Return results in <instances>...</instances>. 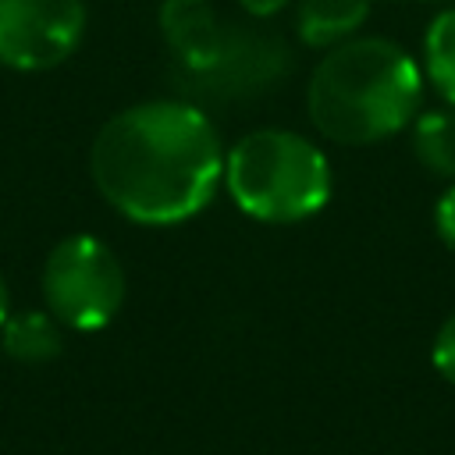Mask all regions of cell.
Wrapping results in <instances>:
<instances>
[{
  "mask_svg": "<svg viewBox=\"0 0 455 455\" xmlns=\"http://www.w3.org/2000/svg\"><path fill=\"white\" fill-rule=\"evenodd\" d=\"M295 36L309 50H331L363 36L373 0H295Z\"/></svg>",
  "mask_w": 455,
  "mask_h": 455,
  "instance_id": "cell-8",
  "label": "cell"
},
{
  "mask_svg": "<svg viewBox=\"0 0 455 455\" xmlns=\"http://www.w3.org/2000/svg\"><path fill=\"white\" fill-rule=\"evenodd\" d=\"M124 267L96 235L60 238L43 263L46 309L71 331H100L124 306Z\"/></svg>",
  "mask_w": 455,
  "mask_h": 455,
  "instance_id": "cell-4",
  "label": "cell"
},
{
  "mask_svg": "<svg viewBox=\"0 0 455 455\" xmlns=\"http://www.w3.org/2000/svg\"><path fill=\"white\" fill-rule=\"evenodd\" d=\"M160 36L174 57V71H203L224 46L228 25L210 0H160Z\"/></svg>",
  "mask_w": 455,
  "mask_h": 455,
  "instance_id": "cell-7",
  "label": "cell"
},
{
  "mask_svg": "<svg viewBox=\"0 0 455 455\" xmlns=\"http://www.w3.org/2000/svg\"><path fill=\"white\" fill-rule=\"evenodd\" d=\"M295 0H238V7L252 18V21H270V18H277L281 11H288Z\"/></svg>",
  "mask_w": 455,
  "mask_h": 455,
  "instance_id": "cell-14",
  "label": "cell"
},
{
  "mask_svg": "<svg viewBox=\"0 0 455 455\" xmlns=\"http://www.w3.org/2000/svg\"><path fill=\"white\" fill-rule=\"evenodd\" d=\"M434 231L455 252V181H448V188L441 192V199L434 206Z\"/></svg>",
  "mask_w": 455,
  "mask_h": 455,
  "instance_id": "cell-13",
  "label": "cell"
},
{
  "mask_svg": "<svg viewBox=\"0 0 455 455\" xmlns=\"http://www.w3.org/2000/svg\"><path fill=\"white\" fill-rule=\"evenodd\" d=\"M224 188L259 224H299L327 206L334 178L313 139L291 128H256L228 149Z\"/></svg>",
  "mask_w": 455,
  "mask_h": 455,
  "instance_id": "cell-3",
  "label": "cell"
},
{
  "mask_svg": "<svg viewBox=\"0 0 455 455\" xmlns=\"http://www.w3.org/2000/svg\"><path fill=\"white\" fill-rule=\"evenodd\" d=\"M409 142L423 171L455 181V107L441 103L419 110L409 124Z\"/></svg>",
  "mask_w": 455,
  "mask_h": 455,
  "instance_id": "cell-10",
  "label": "cell"
},
{
  "mask_svg": "<svg viewBox=\"0 0 455 455\" xmlns=\"http://www.w3.org/2000/svg\"><path fill=\"white\" fill-rule=\"evenodd\" d=\"M224 142L210 114L181 96L117 110L89 146L100 196L128 220L167 228L206 210L224 185Z\"/></svg>",
  "mask_w": 455,
  "mask_h": 455,
  "instance_id": "cell-1",
  "label": "cell"
},
{
  "mask_svg": "<svg viewBox=\"0 0 455 455\" xmlns=\"http://www.w3.org/2000/svg\"><path fill=\"white\" fill-rule=\"evenodd\" d=\"M430 363L448 384H455V313L444 316V323L437 327L434 345H430Z\"/></svg>",
  "mask_w": 455,
  "mask_h": 455,
  "instance_id": "cell-12",
  "label": "cell"
},
{
  "mask_svg": "<svg viewBox=\"0 0 455 455\" xmlns=\"http://www.w3.org/2000/svg\"><path fill=\"white\" fill-rule=\"evenodd\" d=\"M291 68V46L263 28V25H228L224 46L217 50L213 64L203 71H171L174 82L181 85V100L203 107L210 103H231V100H249L267 89Z\"/></svg>",
  "mask_w": 455,
  "mask_h": 455,
  "instance_id": "cell-5",
  "label": "cell"
},
{
  "mask_svg": "<svg viewBox=\"0 0 455 455\" xmlns=\"http://www.w3.org/2000/svg\"><path fill=\"white\" fill-rule=\"evenodd\" d=\"M423 78L441 96V103L455 107V7L434 14L423 32Z\"/></svg>",
  "mask_w": 455,
  "mask_h": 455,
  "instance_id": "cell-11",
  "label": "cell"
},
{
  "mask_svg": "<svg viewBox=\"0 0 455 455\" xmlns=\"http://www.w3.org/2000/svg\"><path fill=\"white\" fill-rule=\"evenodd\" d=\"M85 36L82 0H0V64L46 71L64 64Z\"/></svg>",
  "mask_w": 455,
  "mask_h": 455,
  "instance_id": "cell-6",
  "label": "cell"
},
{
  "mask_svg": "<svg viewBox=\"0 0 455 455\" xmlns=\"http://www.w3.org/2000/svg\"><path fill=\"white\" fill-rule=\"evenodd\" d=\"M423 68L405 46L387 36H355L316 60L306 114L338 146H373L412 124L423 110Z\"/></svg>",
  "mask_w": 455,
  "mask_h": 455,
  "instance_id": "cell-2",
  "label": "cell"
},
{
  "mask_svg": "<svg viewBox=\"0 0 455 455\" xmlns=\"http://www.w3.org/2000/svg\"><path fill=\"white\" fill-rule=\"evenodd\" d=\"M7 316H11V295H7V284H4V277H0V327H4Z\"/></svg>",
  "mask_w": 455,
  "mask_h": 455,
  "instance_id": "cell-15",
  "label": "cell"
},
{
  "mask_svg": "<svg viewBox=\"0 0 455 455\" xmlns=\"http://www.w3.org/2000/svg\"><path fill=\"white\" fill-rule=\"evenodd\" d=\"M0 345L14 363H50L60 355L64 348V334H60V320L46 309H21L11 313L0 327Z\"/></svg>",
  "mask_w": 455,
  "mask_h": 455,
  "instance_id": "cell-9",
  "label": "cell"
}]
</instances>
